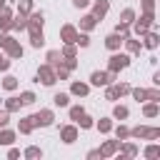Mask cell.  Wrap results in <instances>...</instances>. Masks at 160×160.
Returning a JSON list of instances; mask_svg holds the SVG:
<instances>
[{
	"instance_id": "obj_46",
	"label": "cell",
	"mask_w": 160,
	"mask_h": 160,
	"mask_svg": "<svg viewBox=\"0 0 160 160\" xmlns=\"http://www.w3.org/2000/svg\"><path fill=\"white\" fill-rule=\"evenodd\" d=\"M8 122H10V112L8 110H0V128H5Z\"/></svg>"
},
{
	"instance_id": "obj_24",
	"label": "cell",
	"mask_w": 160,
	"mask_h": 160,
	"mask_svg": "<svg viewBox=\"0 0 160 160\" xmlns=\"http://www.w3.org/2000/svg\"><path fill=\"white\" fill-rule=\"evenodd\" d=\"M128 115H130V110H128L125 105H115V108H112V118H115V120H128Z\"/></svg>"
},
{
	"instance_id": "obj_33",
	"label": "cell",
	"mask_w": 160,
	"mask_h": 160,
	"mask_svg": "<svg viewBox=\"0 0 160 160\" xmlns=\"http://www.w3.org/2000/svg\"><path fill=\"white\" fill-rule=\"evenodd\" d=\"M20 102H22V105H32V102H35V92H32V90L20 92Z\"/></svg>"
},
{
	"instance_id": "obj_18",
	"label": "cell",
	"mask_w": 160,
	"mask_h": 160,
	"mask_svg": "<svg viewBox=\"0 0 160 160\" xmlns=\"http://www.w3.org/2000/svg\"><path fill=\"white\" fill-rule=\"evenodd\" d=\"M122 45H125V48H128V52H132V55H140V50H142V42H140V40H132L130 35L122 40Z\"/></svg>"
},
{
	"instance_id": "obj_17",
	"label": "cell",
	"mask_w": 160,
	"mask_h": 160,
	"mask_svg": "<svg viewBox=\"0 0 160 160\" xmlns=\"http://www.w3.org/2000/svg\"><path fill=\"white\" fill-rule=\"evenodd\" d=\"M160 45V38H158V32H155V28H152V32L148 30L145 32V42H142V48H150V50H155Z\"/></svg>"
},
{
	"instance_id": "obj_34",
	"label": "cell",
	"mask_w": 160,
	"mask_h": 160,
	"mask_svg": "<svg viewBox=\"0 0 160 160\" xmlns=\"http://www.w3.org/2000/svg\"><path fill=\"white\" fill-rule=\"evenodd\" d=\"M98 130H100V132H110V130H112V120H110V118H100Z\"/></svg>"
},
{
	"instance_id": "obj_44",
	"label": "cell",
	"mask_w": 160,
	"mask_h": 160,
	"mask_svg": "<svg viewBox=\"0 0 160 160\" xmlns=\"http://www.w3.org/2000/svg\"><path fill=\"white\" fill-rule=\"evenodd\" d=\"M142 12L155 15V0H142Z\"/></svg>"
},
{
	"instance_id": "obj_10",
	"label": "cell",
	"mask_w": 160,
	"mask_h": 160,
	"mask_svg": "<svg viewBox=\"0 0 160 160\" xmlns=\"http://www.w3.org/2000/svg\"><path fill=\"white\" fill-rule=\"evenodd\" d=\"M60 140L68 142V145L75 142V140H78V128H75V125H65V128H60Z\"/></svg>"
},
{
	"instance_id": "obj_35",
	"label": "cell",
	"mask_w": 160,
	"mask_h": 160,
	"mask_svg": "<svg viewBox=\"0 0 160 160\" xmlns=\"http://www.w3.org/2000/svg\"><path fill=\"white\" fill-rule=\"evenodd\" d=\"M115 138H118V140H128V138H130V128L118 125V128H115Z\"/></svg>"
},
{
	"instance_id": "obj_28",
	"label": "cell",
	"mask_w": 160,
	"mask_h": 160,
	"mask_svg": "<svg viewBox=\"0 0 160 160\" xmlns=\"http://www.w3.org/2000/svg\"><path fill=\"white\" fill-rule=\"evenodd\" d=\"M108 90H105V100H120V92H118V88H115V82H110V85H105Z\"/></svg>"
},
{
	"instance_id": "obj_54",
	"label": "cell",
	"mask_w": 160,
	"mask_h": 160,
	"mask_svg": "<svg viewBox=\"0 0 160 160\" xmlns=\"http://www.w3.org/2000/svg\"><path fill=\"white\" fill-rule=\"evenodd\" d=\"M0 58H2V55H0Z\"/></svg>"
},
{
	"instance_id": "obj_52",
	"label": "cell",
	"mask_w": 160,
	"mask_h": 160,
	"mask_svg": "<svg viewBox=\"0 0 160 160\" xmlns=\"http://www.w3.org/2000/svg\"><path fill=\"white\" fill-rule=\"evenodd\" d=\"M95 158H102L100 150H90V152H88V160H95Z\"/></svg>"
},
{
	"instance_id": "obj_50",
	"label": "cell",
	"mask_w": 160,
	"mask_h": 160,
	"mask_svg": "<svg viewBox=\"0 0 160 160\" xmlns=\"http://www.w3.org/2000/svg\"><path fill=\"white\" fill-rule=\"evenodd\" d=\"M10 68V58H0V70H8Z\"/></svg>"
},
{
	"instance_id": "obj_27",
	"label": "cell",
	"mask_w": 160,
	"mask_h": 160,
	"mask_svg": "<svg viewBox=\"0 0 160 160\" xmlns=\"http://www.w3.org/2000/svg\"><path fill=\"white\" fill-rule=\"evenodd\" d=\"M12 30H28V18L20 12L18 18H12Z\"/></svg>"
},
{
	"instance_id": "obj_39",
	"label": "cell",
	"mask_w": 160,
	"mask_h": 160,
	"mask_svg": "<svg viewBox=\"0 0 160 160\" xmlns=\"http://www.w3.org/2000/svg\"><path fill=\"white\" fill-rule=\"evenodd\" d=\"M62 58H75V42H65V48L60 50Z\"/></svg>"
},
{
	"instance_id": "obj_11",
	"label": "cell",
	"mask_w": 160,
	"mask_h": 160,
	"mask_svg": "<svg viewBox=\"0 0 160 160\" xmlns=\"http://www.w3.org/2000/svg\"><path fill=\"white\" fill-rule=\"evenodd\" d=\"M5 50H8V58H10V60H18V58H22V52H25V50H22V45H20L18 40H10V42L5 45Z\"/></svg>"
},
{
	"instance_id": "obj_16",
	"label": "cell",
	"mask_w": 160,
	"mask_h": 160,
	"mask_svg": "<svg viewBox=\"0 0 160 160\" xmlns=\"http://www.w3.org/2000/svg\"><path fill=\"white\" fill-rule=\"evenodd\" d=\"M142 115H145V118H158V115H160V105H158L155 100H145V105H142Z\"/></svg>"
},
{
	"instance_id": "obj_12",
	"label": "cell",
	"mask_w": 160,
	"mask_h": 160,
	"mask_svg": "<svg viewBox=\"0 0 160 160\" xmlns=\"http://www.w3.org/2000/svg\"><path fill=\"white\" fill-rule=\"evenodd\" d=\"M118 150H120V158H135V155L140 152V150H138V145H132V142H125V140H120Z\"/></svg>"
},
{
	"instance_id": "obj_37",
	"label": "cell",
	"mask_w": 160,
	"mask_h": 160,
	"mask_svg": "<svg viewBox=\"0 0 160 160\" xmlns=\"http://www.w3.org/2000/svg\"><path fill=\"white\" fill-rule=\"evenodd\" d=\"M120 20H122V22H132V20H135V10H132V8H125V10L120 12Z\"/></svg>"
},
{
	"instance_id": "obj_23",
	"label": "cell",
	"mask_w": 160,
	"mask_h": 160,
	"mask_svg": "<svg viewBox=\"0 0 160 160\" xmlns=\"http://www.w3.org/2000/svg\"><path fill=\"white\" fill-rule=\"evenodd\" d=\"M45 58H48V65H52V68L62 62V55H60V50H48V55H45Z\"/></svg>"
},
{
	"instance_id": "obj_1",
	"label": "cell",
	"mask_w": 160,
	"mask_h": 160,
	"mask_svg": "<svg viewBox=\"0 0 160 160\" xmlns=\"http://www.w3.org/2000/svg\"><path fill=\"white\" fill-rule=\"evenodd\" d=\"M130 25L135 28V35H140V38H142L148 30H152V28H155V15H148V12H142V15H140V18H135Z\"/></svg>"
},
{
	"instance_id": "obj_47",
	"label": "cell",
	"mask_w": 160,
	"mask_h": 160,
	"mask_svg": "<svg viewBox=\"0 0 160 160\" xmlns=\"http://www.w3.org/2000/svg\"><path fill=\"white\" fill-rule=\"evenodd\" d=\"M115 88H118V92H120V95L130 92V85H128V82H115Z\"/></svg>"
},
{
	"instance_id": "obj_31",
	"label": "cell",
	"mask_w": 160,
	"mask_h": 160,
	"mask_svg": "<svg viewBox=\"0 0 160 160\" xmlns=\"http://www.w3.org/2000/svg\"><path fill=\"white\" fill-rule=\"evenodd\" d=\"M75 122H78V125H80L82 130H90V128L95 125V122H92V118H90V115H85V112H82V115H80V118L75 120Z\"/></svg>"
},
{
	"instance_id": "obj_15",
	"label": "cell",
	"mask_w": 160,
	"mask_h": 160,
	"mask_svg": "<svg viewBox=\"0 0 160 160\" xmlns=\"http://www.w3.org/2000/svg\"><path fill=\"white\" fill-rule=\"evenodd\" d=\"M75 38H78V30L72 25H62L60 28V40L62 42H75Z\"/></svg>"
},
{
	"instance_id": "obj_22",
	"label": "cell",
	"mask_w": 160,
	"mask_h": 160,
	"mask_svg": "<svg viewBox=\"0 0 160 160\" xmlns=\"http://www.w3.org/2000/svg\"><path fill=\"white\" fill-rule=\"evenodd\" d=\"M30 45H32V48H42V45H45V35H42V30L30 32Z\"/></svg>"
},
{
	"instance_id": "obj_19",
	"label": "cell",
	"mask_w": 160,
	"mask_h": 160,
	"mask_svg": "<svg viewBox=\"0 0 160 160\" xmlns=\"http://www.w3.org/2000/svg\"><path fill=\"white\" fill-rule=\"evenodd\" d=\"M88 92H90V85H88V82H72V85H70V95L85 98Z\"/></svg>"
},
{
	"instance_id": "obj_14",
	"label": "cell",
	"mask_w": 160,
	"mask_h": 160,
	"mask_svg": "<svg viewBox=\"0 0 160 160\" xmlns=\"http://www.w3.org/2000/svg\"><path fill=\"white\" fill-rule=\"evenodd\" d=\"M95 25H98V18H95L92 12H88V15L80 18V30H82V32H90Z\"/></svg>"
},
{
	"instance_id": "obj_41",
	"label": "cell",
	"mask_w": 160,
	"mask_h": 160,
	"mask_svg": "<svg viewBox=\"0 0 160 160\" xmlns=\"http://www.w3.org/2000/svg\"><path fill=\"white\" fill-rule=\"evenodd\" d=\"M145 100H155V102H160V90H158V85L150 88V90H145Z\"/></svg>"
},
{
	"instance_id": "obj_26",
	"label": "cell",
	"mask_w": 160,
	"mask_h": 160,
	"mask_svg": "<svg viewBox=\"0 0 160 160\" xmlns=\"http://www.w3.org/2000/svg\"><path fill=\"white\" fill-rule=\"evenodd\" d=\"M12 140H15V132L8 128H0V145H10Z\"/></svg>"
},
{
	"instance_id": "obj_53",
	"label": "cell",
	"mask_w": 160,
	"mask_h": 160,
	"mask_svg": "<svg viewBox=\"0 0 160 160\" xmlns=\"http://www.w3.org/2000/svg\"><path fill=\"white\" fill-rule=\"evenodd\" d=\"M5 5H8V0H0V8H5Z\"/></svg>"
},
{
	"instance_id": "obj_48",
	"label": "cell",
	"mask_w": 160,
	"mask_h": 160,
	"mask_svg": "<svg viewBox=\"0 0 160 160\" xmlns=\"http://www.w3.org/2000/svg\"><path fill=\"white\" fill-rule=\"evenodd\" d=\"M10 40H12V38H10L8 32H0V48H2V50H5V45H8Z\"/></svg>"
},
{
	"instance_id": "obj_2",
	"label": "cell",
	"mask_w": 160,
	"mask_h": 160,
	"mask_svg": "<svg viewBox=\"0 0 160 160\" xmlns=\"http://www.w3.org/2000/svg\"><path fill=\"white\" fill-rule=\"evenodd\" d=\"M128 65H130V55H128V52H118V50H115V52L110 55V60H108V70H110V72H120V70H125Z\"/></svg>"
},
{
	"instance_id": "obj_38",
	"label": "cell",
	"mask_w": 160,
	"mask_h": 160,
	"mask_svg": "<svg viewBox=\"0 0 160 160\" xmlns=\"http://www.w3.org/2000/svg\"><path fill=\"white\" fill-rule=\"evenodd\" d=\"M75 45H80V48H88V45H90V35H88V32H78V38H75Z\"/></svg>"
},
{
	"instance_id": "obj_43",
	"label": "cell",
	"mask_w": 160,
	"mask_h": 160,
	"mask_svg": "<svg viewBox=\"0 0 160 160\" xmlns=\"http://www.w3.org/2000/svg\"><path fill=\"white\" fill-rule=\"evenodd\" d=\"M30 10H32V0H20V2H18V12L28 15Z\"/></svg>"
},
{
	"instance_id": "obj_30",
	"label": "cell",
	"mask_w": 160,
	"mask_h": 160,
	"mask_svg": "<svg viewBox=\"0 0 160 160\" xmlns=\"http://www.w3.org/2000/svg\"><path fill=\"white\" fill-rule=\"evenodd\" d=\"M20 108H22L20 98H8V102H5V110H8V112H15V110H20Z\"/></svg>"
},
{
	"instance_id": "obj_20",
	"label": "cell",
	"mask_w": 160,
	"mask_h": 160,
	"mask_svg": "<svg viewBox=\"0 0 160 160\" xmlns=\"http://www.w3.org/2000/svg\"><path fill=\"white\" fill-rule=\"evenodd\" d=\"M118 145H120V140H108V142L100 148V155H102V158H110V155H115V152H118Z\"/></svg>"
},
{
	"instance_id": "obj_3",
	"label": "cell",
	"mask_w": 160,
	"mask_h": 160,
	"mask_svg": "<svg viewBox=\"0 0 160 160\" xmlns=\"http://www.w3.org/2000/svg\"><path fill=\"white\" fill-rule=\"evenodd\" d=\"M115 78H118V72H110V70H95V72L90 75V85H98V88H105V85H110V82H115Z\"/></svg>"
},
{
	"instance_id": "obj_29",
	"label": "cell",
	"mask_w": 160,
	"mask_h": 160,
	"mask_svg": "<svg viewBox=\"0 0 160 160\" xmlns=\"http://www.w3.org/2000/svg\"><path fill=\"white\" fill-rule=\"evenodd\" d=\"M32 128H35L32 115H28V118H22V120H20V132H32Z\"/></svg>"
},
{
	"instance_id": "obj_25",
	"label": "cell",
	"mask_w": 160,
	"mask_h": 160,
	"mask_svg": "<svg viewBox=\"0 0 160 160\" xmlns=\"http://www.w3.org/2000/svg\"><path fill=\"white\" fill-rule=\"evenodd\" d=\"M142 155H145L148 160H155V158L160 155V145H158V142H152V145H148V148L142 150Z\"/></svg>"
},
{
	"instance_id": "obj_13",
	"label": "cell",
	"mask_w": 160,
	"mask_h": 160,
	"mask_svg": "<svg viewBox=\"0 0 160 160\" xmlns=\"http://www.w3.org/2000/svg\"><path fill=\"white\" fill-rule=\"evenodd\" d=\"M108 10H110V0H95V5H92V15H95L98 20H102V18L108 15Z\"/></svg>"
},
{
	"instance_id": "obj_9",
	"label": "cell",
	"mask_w": 160,
	"mask_h": 160,
	"mask_svg": "<svg viewBox=\"0 0 160 160\" xmlns=\"http://www.w3.org/2000/svg\"><path fill=\"white\" fill-rule=\"evenodd\" d=\"M122 40H125L122 35H118V32H110V35L105 38V48H108L110 52H115V50H120V48H122Z\"/></svg>"
},
{
	"instance_id": "obj_42",
	"label": "cell",
	"mask_w": 160,
	"mask_h": 160,
	"mask_svg": "<svg viewBox=\"0 0 160 160\" xmlns=\"http://www.w3.org/2000/svg\"><path fill=\"white\" fill-rule=\"evenodd\" d=\"M130 95H132L138 102H145V88H130Z\"/></svg>"
},
{
	"instance_id": "obj_51",
	"label": "cell",
	"mask_w": 160,
	"mask_h": 160,
	"mask_svg": "<svg viewBox=\"0 0 160 160\" xmlns=\"http://www.w3.org/2000/svg\"><path fill=\"white\" fill-rule=\"evenodd\" d=\"M72 5H75V8H88L90 0H72Z\"/></svg>"
},
{
	"instance_id": "obj_45",
	"label": "cell",
	"mask_w": 160,
	"mask_h": 160,
	"mask_svg": "<svg viewBox=\"0 0 160 160\" xmlns=\"http://www.w3.org/2000/svg\"><path fill=\"white\" fill-rule=\"evenodd\" d=\"M82 112H85V110H82V105H72V108H70V120H78Z\"/></svg>"
},
{
	"instance_id": "obj_7",
	"label": "cell",
	"mask_w": 160,
	"mask_h": 160,
	"mask_svg": "<svg viewBox=\"0 0 160 160\" xmlns=\"http://www.w3.org/2000/svg\"><path fill=\"white\" fill-rule=\"evenodd\" d=\"M42 25H45V15H42V12H30V18H28V30H30V32H38V30H42Z\"/></svg>"
},
{
	"instance_id": "obj_49",
	"label": "cell",
	"mask_w": 160,
	"mask_h": 160,
	"mask_svg": "<svg viewBox=\"0 0 160 160\" xmlns=\"http://www.w3.org/2000/svg\"><path fill=\"white\" fill-rule=\"evenodd\" d=\"M8 158H10V160H15V158H20V150H18V148H10V152H8Z\"/></svg>"
},
{
	"instance_id": "obj_6",
	"label": "cell",
	"mask_w": 160,
	"mask_h": 160,
	"mask_svg": "<svg viewBox=\"0 0 160 160\" xmlns=\"http://www.w3.org/2000/svg\"><path fill=\"white\" fill-rule=\"evenodd\" d=\"M32 120H35V128H38V125H40V128H48V125H52L55 115H52V110H40V112L32 115Z\"/></svg>"
},
{
	"instance_id": "obj_5",
	"label": "cell",
	"mask_w": 160,
	"mask_h": 160,
	"mask_svg": "<svg viewBox=\"0 0 160 160\" xmlns=\"http://www.w3.org/2000/svg\"><path fill=\"white\" fill-rule=\"evenodd\" d=\"M55 68L52 65H40L38 68V82H42V85H55Z\"/></svg>"
},
{
	"instance_id": "obj_4",
	"label": "cell",
	"mask_w": 160,
	"mask_h": 160,
	"mask_svg": "<svg viewBox=\"0 0 160 160\" xmlns=\"http://www.w3.org/2000/svg\"><path fill=\"white\" fill-rule=\"evenodd\" d=\"M130 138H138V140H158L160 138V128H145V125H138L130 130Z\"/></svg>"
},
{
	"instance_id": "obj_21",
	"label": "cell",
	"mask_w": 160,
	"mask_h": 160,
	"mask_svg": "<svg viewBox=\"0 0 160 160\" xmlns=\"http://www.w3.org/2000/svg\"><path fill=\"white\" fill-rule=\"evenodd\" d=\"M52 102H55V108H68L70 105V95L68 92H55L52 95Z\"/></svg>"
},
{
	"instance_id": "obj_40",
	"label": "cell",
	"mask_w": 160,
	"mask_h": 160,
	"mask_svg": "<svg viewBox=\"0 0 160 160\" xmlns=\"http://www.w3.org/2000/svg\"><path fill=\"white\" fill-rule=\"evenodd\" d=\"M15 88H18V78L8 75V78L2 80V90H15Z\"/></svg>"
},
{
	"instance_id": "obj_8",
	"label": "cell",
	"mask_w": 160,
	"mask_h": 160,
	"mask_svg": "<svg viewBox=\"0 0 160 160\" xmlns=\"http://www.w3.org/2000/svg\"><path fill=\"white\" fill-rule=\"evenodd\" d=\"M0 30H2V32L12 30V10H10L8 5L0 8Z\"/></svg>"
},
{
	"instance_id": "obj_36",
	"label": "cell",
	"mask_w": 160,
	"mask_h": 160,
	"mask_svg": "<svg viewBox=\"0 0 160 160\" xmlns=\"http://www.w3.org/2000/svg\"><path fill=\"white\" fill-rule=\"evenodd\" d=\"M22 155H25V158H30V160H35V158H42V150H40V148H35V145H30Z\"/></svg>"
},
{
	"instance_id": "obj_32",
	"label": "cell",
	"mask_w": 160,
	"mask_h": 160,
	"mask_svg": "<svg viewBox=\"0 0 160 160\" xmlns=\"http://www.w3.org/2000/svg\"><path fill=\"white\" fill-rule=\"evenodd\" d=\"M115 32L122 35V38H128V35H130V22H122V20H120V22L115 25Z\"/></svg>"
}]
</instances>
